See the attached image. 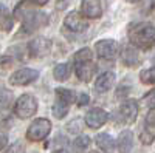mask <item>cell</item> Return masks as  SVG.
Returning <instances> with one entry per match:
<instances>
[{
  "label": "cell",
  "instance_id": "obj_1",
  "mask_svg": "<svg viewBox=\"0 0 155 153\" xmlns=\"http://www.w3.org/2000/svg\"><path fill=\"white\" fill-rule=\"evenodd\" d=\"M14 17L22 22L20 34H30L39 28L45 27L48 23V16L42 11H36L31 8V3H28V0H22V2L16 6L14 9Z\"/></svg>",
  "mask_w": 155,
  "mask_h": 153
},
{
  "label": "cell",
  "instance_id": "obj_2",
  "mask_svg": "<svg viewBox=\"0 0 155 153\" xmlns=\"http://www.w3.org/2000/svg\"><path fill=\"white\" fill-rule=\"evenodd\" d=\"M129 42L138 49H150L155 45V27L147 22L134 23L129 28Z\"/></svg>",
  "mask_w": 155,
  "mask_h": 153
},
{
  "label": "cell",
  "instance_id": "obj_3",
  "mask_svg": "<svg viewBox=\"0 0 155 153\" xmlns=\"http://www.w3.org/2000/svg\"><path fill=\"white\" fill-rule=\"evenodd\" d=\"M74 70L76 76L82 82H90L96 71V65L93 63V53L90 48H82L74 54Z\"/></svg>",
  "mask_w": 155,
  "mask_h": 153
},
{
  "label": "cell",
  "instance_id": "obj_4",
  "mask_svg": "<svg viewBox=\"0 0 155 153\" xmlns=\"http://www.w3.org/2000/svg\"><path fill=\"white\" fill-rule=\"evenodd\" d=\"M37 111V100L34 96L31 94H22L14 105V113L16 116L20 119H28L31 116H34Z\"/></svg>",
  "mask_w": 155,
  "mask_h": 153
},
{
  "label": "cell",
  "instance_id": "obj_5",
  "mask_svg": "<svg viewBox=\"0 0 155 153\" xmlns=\"http://www.w3.org/2000/svg\"><path fill=\"white\" fill-rule=\"evenodd\" d=\"M51 132V122L47 118H39L31 122V125L27 130V139L31 142H39L44 141Z\"/></svg>",
  "mask_w": 155,
  "mask_h": 153
},
{
  "label": "cell",
  "instance_id": "obj_6",
  "mask_svg": "<svg viewBox=\"0 0 155 153\" xmlns=\"http://www.w3.org/2000/svg\"><path fill=\"white\" fill-rule=\"evenodd\" d=\"M51 51V40L47 37H36L28 43V54L30 57L41 59L45 57Z\"/></svg>",
  "mask_w": 155,
  "mask_h": 153
},
{
  "label": "cell",
  "instance_id": "obj_7",
  "mask_svg": "<svg viewBox=\"0 0 155 153\" xmlns=\"http://www.w3.org/2000/svg\"><path fill=\"white\" fill-rule=\"evenodd\" d=\"M95 49H96V54L101 57V59H115L118 56V43H116L113 39H102V40H98L96 45H95Z\"/></svg>",
  "mask_w": 155,
  "mask_h": 153
},
{
  "label": "cell",
  "instance_id": "obj_8",
  "mask_svg": "<svg viewBox=\"0 0 155 153\" xmlns=\"http://www.w3.org/2000/svg\"><path fill=\"white\" fill-rule=\"evenodd\" d=\"M87 127H90V129H99V127H102L107 121H109V113L106 110H102V108H92V110H88L87 114H85V118H84Z\"/></svg>",
  "mask_w": 155,
  "mask_h": 153
},
{
  "label": "cell",
  "instance_id": "obj_9",
  "mask_svg": "<svg viewBox=\"0 0 155 153\" xmlns=\"http://www.w3.org/2000/svg\"><path fill=\"white\" fill-rule=\"evenodd\" d=\"M39 78V71L33 68H22L11 74L9 84L11 85H28Z\"/></svg>",
  "mask_w": 155,
  "mask_h": 153
},
{
  "label": "cell",
  "instance_id": "obj_10",
  "mask_svg": "<svg viewBox=\"0 0 155 153\" xmlns=\"http://www.w3.org/2000/svg\"><path fill=\"white\" fill-rule=\"evenodd\" d=\"M64 27L68 28L71 33H84L88 28V23L79 12L71 11V12H68V16L64 19Z\"/></svg>",
  "mask_w": 155,
  "mask_h": 153
},
{
  "label": "cell",
  "instance_id": "obj_11",
  "mask_svg": "<svg viewBox=\"0 0 155 153\" xmlns=\"http://www.w3.org/2000/svg\"><path fill=\"white\" fill-rule=\"evenodd\" d=\"M102 0H82L81 3V12L87 19H99L102 16Z\"/></svg>",
  "mask_w": 155,
  "mask_h": 153
},
{
  "label": "cell",
  "instance_id": "obj_12",
  "mask_svg": "<svg viewBox=\"0 0 155 153\" xmlns=\"http://www.w3.org/2000/svg\"><path fill=\"white\" fill-rule=\"evenodd\" d=\"M120 114H121L123 122H126V124L135 122V119L138 116V104H137V100H134V99L124 100L121 104V107H120Z\"/></svg>",
  "mask_w": 155,
  "mask_h": 153
},
{
  "label": "cell",
  "instance_id": "obj_13",
  "mask_svg": "<svg viewBox=\"0 0 155 153\" xmlns=\"http://www.w3.org/2000/svg\"><path fill=\"white\" fill-rule=\"evenodd\" d=\"M140 139H141V142L146 144V145L153 142V139H155V110H152L147 114L146 124H144V130L141 132Z\"/></svg>",
  "mask_w": 155,
  "mask_h": 153
},
{
  "label": "cell",
  "instance_id": "obj_14",
  "mask_svg": "<svg viewBox=\"0 0 155 153\" xmlns=\"http://www.w3.org/2000/svg\"><path fill=\"white\" fill-rule=\"evenodd\" d=\"M121 60L126 67H130V68H135L141 63L140 54L137 53L135 46H124L121 53Z\"/></svg>",
  "mask_w": 155,
  "mask_h": 153
},
{
  "label": "cell",
  "instance_id": "obj_15",
  "mask_svg": "<svg viewBox=\"0 0 155 153\" xmlns=\"http://www.w3.org/2000/svg\"><path fill=\"white\" fill-rule=\"evenodd\" d=\"M113 82H115V74L112 71L102 73L99 78L96 79V82H95L96 93H106V91H109L112 88V85H113Z\"/></svg>",
  "mask_w": 155,
  "mask_h": 153
},
{
  "label": "cell",
  "instance_id": "obj_16",
  "mask_svg": "<svg viewBox=\"0 0 155 153\" xmlns=\"http://www.w3.org/2000/svg\"><path fill=\"white\" fill-rule=\"evenodd\" d=\"M134 147V135L132 132L124 130L121 132V135L118 136V150L120 153H130Z\"/></svg>",
  "mask_w": 155,
  "mask_h": 153
},
{
  "label": "cell",
  "instance_id": "obj_17",
  "mask_svg": "<svg viewBox=\"0 0 155 153\" xmlns=\"http://www.w3.org/2000/svg\"><path fill=\"white\" fill-rule=\"evenodd\" d=\"M96 144L104 153H113V150H115V141L107 133H99L96 136Z\"/></svg>",
  "mask_w": 155,
  "mask_h": 153
},
{
  "label": "cell",
  "instance_id": "obj_18",
  "mask_svg": "<svg viewBox=\"0 0 155 153\" xmlns=\"http://www.w3.org/2000/svg\"><path fill=\"white\" fill-rule=\"evenodd\" d=\"M0 30L2 31H11L12 30V17L5 5L0 3Z\"/></svg>",
  "mask_w": 155,
  "mask_h": 153
},
{
  "label": "cell",
  "instance_id": "obj_19",
  "mask_svg": "<svg viewBox=\"0 0 155 153\" xmlns=\"http://www.w3.org/2000/svg\"><path fill=\"white\" fill-rule=\"evenodd\" d=\"M70 74H71V68L68 63H59V65L54 67L53 70V76H54V79L62 82V81H67L70 78Z\"/></svg>",
  "mask_w": 155,
  "mask_h": 153
},
{
  "label": "cell",
  "instance_id": "obj_20",
  "mask_svg": "<svg viewBox=\"0 0 155 153\" xmlns=\"http://www.w3.org/2000/svg\"><path fill=\"white\" fill-rule=\"evenodd\" d=\"M56 96H58V100L64 102V104H68V105H71L76 100L74 91L68 90V88H56Z\"/></svg>",
  "mask_w": 155,
  "mask_h": 153
},
{
  "label": "cell",
  "instance_id": "obj_21",
  "mask_svg": "<svg viewBox=\"0 0 155 153\" xmlns=\"http://www.w3.org/2000/svg\"><path fill=\"white\" fill-rule=\"evenodd\" d=\"M68 104H64V102L58 100L54 102V105H53V114L58 118V119H62V118H65V114L68 113Z\"/></svg>",
  "mask_w": 155,
  "mask_h": 153
},
{
  "label": "cell",
  "instance_id": "obj_22",
  "mask_svg": "<svg viewBox=\"0 0 155 153\" xmlns=\"http://www.w3.org/2000/svg\"><path fill=\"white\" fill-rule=\"evenodd\" d=\"M140 79L143 84H155V67L147 68L140 73Z\"/></svg>",
  "mask_w": 155,
  "mask_h": 153
},
{
  "label": "cell",
  "instance_id": "obj_23",
  "mask_svg": "<svg viewBox=\"0 0 155 153\" xmlns=\"http://www.w3.org/2000/svg\"><path fill=\"white\" fill-rule=\"evenodd\" d=\"M90 138L87 136V135H81V136H78L76 138V141H74V148L78 150V151H82V150H85L88 145H90Z\"/></svg>",
  "mask_w": 155,
  "mask_h": 153
},
{
  "label": "cell",
  "instance_id": "obj_24",
  "mask_svg": "<svg viewBox=\"0 0 155 153\" xmlns=\"http://www.w3.org/2000/svg\"><path fill=\"white\" fill-rule=\"evenodd\" d=\"M11 102V93L6 90H0V113L5 111Z\"/></svg>",
  "mask_w": 155,
  "mask_h": 153
},
{
  "label": "cell",
  "instance_id": "obj_25",
  "mask_svg": "<svg viewBox=\"0 0 155 153\" xmlns=\"http://www.w3.org/2000/svg\"><path fill=\"white\" fill-rule=\"evenodd\" d=\"M3 153H25V145L20 141H17L14 144H11L9 147H6V150Z\"/></svg>",
  "mask_w": 155,
  "mask_h": 153
},
{
  "label": "cell",
  "instance_id": "obj_26",
  "mask_svg": "<svg viewBox=\"0 0 155 153\" xmlns=\"http://www.w3.org/2000/svg\"><path fill=\"white\" fill-rule=\"evenodd\" d=\"M144 104L150 108V110H155V88L150 90L146 96H144Z\"/></svg>",
  "mask_w": 155,
  "mask_h": 153
},
{
  "label": "cell",
  "instance_id": "obj_27",
  "mask_svg": "<svg viewBox=\"0 0 155 153\" xmlns=\"http://www.w3.org/2000/svg\"><path fill=\"white\" fill-rule=\"evenodd\" d=\"M11 67H12V59L9 56H0V68L6 70V68H11Z\"/></svg>",
  "mask_w": 155,
  "mask_h": 153
},
{
  "label": "cell",
  "instance_id": "obj_28",
  "mask_svg": "<svg viewBox=\"0 0 155 153\" xmlns=\"http://www.w3.org/2000/svg\"><path fill=\"white\" fill-rule=\"evenodd\" d=\"M81 129H82V125H81L79 119H74L73 122L68 124V132L70 133H78V132H81Z\"/></svg>",
  "mask_w": 155,
  "mask_h": 153
},
{
  "label": "cell",
  "instance_id": "obj_29",
  "mask_svg": "<svg viewBox=\"0 0 155 153\" xmlns=\"http://www.w3.org/2000/svg\"><path fill=\"white\" fill-rule=\"evenodd\" d=\"M88 100H90L88 94H87V93H81V94H79V99H78V105H79V107H84V105L88 104Z\"/></svg>",
  "mask_w": 155,
  "mask_h": 153
},
{
  "label": "cell",
  "instance_id": "obj_30",
  "mask_svg": "<svg viewBox=\"0 0 155 153\" xmlns=\"http://www.w3.org/2000/svg\"><path fill=\"white\" fill-rule=\"evenodd\" d=\"M6 144H8V136H6L5 133L0 132V150L5 148V147H6Z\"/></svg>",
  "mask_w": 155,
  "mask_h": 153
},
{
  "label": "cell",
  "instance_id": "obj_31",
  "mask_svg": "<svg viewBox=\"0 0 155 153\" xmlns=\"http://www.w3.org/2000/svg\"><path fill=\"white\" fill-rule=\"evenodd\" d=\"M67 6V0H56V8L58 9H64Z\"/></svg>",
  "mask_w": 155,
  "mask_h": 153
},
{
  "label": "cell",
  "instance_id": "obj_32",
  "mask_svg": "<svg viewBox=\"0 0 155 153\" xmlns=\"http://www.w3.org/2000/svg\"><path fill=\"white\" fill-rule=\"evenodd\" d=\"M126 93H129V88H118V90H116V96L118 97L126 96Z\"/></svg>",
  "mask_w": 155,
  "mask_h": 153
},
{
  "label": "cell",
  "instance_id": "obj_33",
  "mask_svg": "<svg viewBox=\"0 0 155 153\" xmlns=\"http://www.w3.org/2000/svg\"><path fill=\"white\" fill-rule=\"evenodd\" d=\"M30 2H33V3L37 5V6H44V5L48 3V0H30Z\"/></svg>",
  "mask_w": 155,
  "mask_h": 153
},
{
  "label": "cell",
  "instance_id": "obj_34",
  "mask_svg": "<svg viewBox=\"0 0 155 153\" xmlns=\"http://www.w3.org/2000/svg\"><path fill=\"white\" fill-rule=\"evenodd\" d=\"M126 2H130V3H137V2H140V0H126Z\"/></svg>",
  "mask_w": 155,
  "mask_h": 153
},
{
  "label": "cell",
  "instance_id": "obj_35",
  "mask_svg": "<svg viewBox=\"0 0 155 153\" xmlns=\"http://www.w3.org/2000/svg\"><path fill=\"white\" fill-rule=\"evenodd\" d=\"M54 153H68V151H65V150H58V151H54Z\"/></svg>",
  "mask_w": 155,
  "mask_h": 153
},
{
  "label": "cell",
  "instance_id": "obj_36",
  "mask_svg": "<svg viewBox=\"0 0 155 153\" xmlns=\"http://www.w3.org/2000/svg\"><path fill=\"white\" fill-rule=\"evenodd\" d=\"M90 153H98V151H90Z\"/></svg>",
  "mask_w": 155,
  "mask_h": 153
}]
</instances>
